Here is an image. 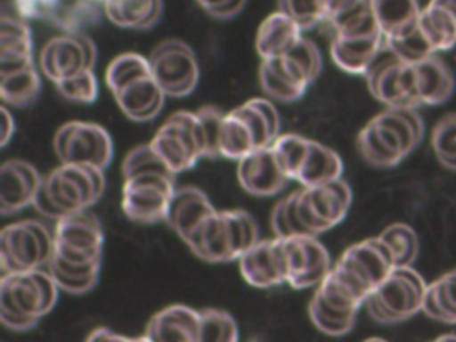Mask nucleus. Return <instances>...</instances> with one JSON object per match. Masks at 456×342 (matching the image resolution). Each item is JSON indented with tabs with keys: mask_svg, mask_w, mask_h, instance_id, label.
I'll return each instance as SVG.
<instances>
[{
	"mask_svg": "<svg viewBox=\"0 0 456 342\" xmlns=\"http://www.w3.org/2000/svg\"><path fill=\"white\" fill-rule=\"evenodd\" d=\"M424 123L417 109H387L358 134L356 148L365 162L394 167L422 141Z\"/></svg>",
	"mask_w": 456,
	"mask_h": 342,
	"instance_id": "nucleus-1",
	"label": "nucleus"
},
{
	"mask_svg": "<svg viewBox=\"0 0 456 342\" xmlns=\"http://www.w3.org/2000/svg\"><path fill=\"white\" fill-rule=\"evenodd\" d=\"M105 191L103 169L91 166L61 164L41 182L34 208L55 221L94 205Z\"/></svg>",
	"mask_w": 456,
	"mask_h": 342,
	"instance_id": "nucleus-2",
	"label": "nucleus"
},
{
	"mask_svg": "<svg viewBox=\"0 0 456 342\" xmlns=\"http://www.w3.org/2000/svg\"><path fill=\"white\" fill-rule=\"evenodd\" d=\"M59 287L43 269L2 274L0 322L14 331L34 328L57 303Z\"/></svg>",
	"mask_w": 456,
	"mask_h": 342,
	"instance_id": "nucleus-3",
	"label": "nucleus"
},
{
	"mask_svg": "<svg viewBox=\"0 0 456 342\" xmlns=\"http://www.w3.org/2000/svg\"><path fill=\"white\" fill-rule=\"evenodd\" d=\"M258 242V224L246 210H216L185 240L205 262L239 260Z\"/></svg>",
	"mask_w": 456,
	"mask_h": 342,
	"instance_id": "nucleus-4",
	"label": "nucleus"
},
{
	"mask_svg": "<svg viewBox=\"0 0 456 342\" xmlns=\"http://www.w3.org/2000/svg\"><path fill=\"white\" fill-rule=\"evenodd\" d=\"M428 283L411 267H395L365 299L367 312L381 324H395L422 310Z\"/></svg>",
	"mask_w": 456,
	"mask_h": 342,
	"instance_id": "nucleus-5",
	"label": "nucleus"
},
{
	"mask_svg": "<svg viewBox=\"0 0 456 342\" xmlns=\"http://www.w3.org/2000/svg\"><path fill=\"white\" fill-rule=\"evenodd\" d=\"M150 144L175 175L191 169L200 159L207 157V141L200 116L191 110L171 114Z\"/></svg>",
	"mask_w": 456,
	"mask_h": 342,
	"instance_id": "nucleus-6",
	"label": "nucleus"
},
{
	"mask_svg": "<svg viewBox=\"0 0 456 342\" xmlns=\"http://www.w3.org/2000/svg\"><path fill=\"white\" fill-rule=\"evenodd\" d=\"M53 255V237L48 228L34 219L7 224L0 233L2 274L43 269Z\"/></svg>",
	"mask_w": 456,
	"mask_h": 342,
	"instance_id": "nucleus-7",
	"label": "nucleus"
},
{
	"mask_svg": "<svg viewBox=\"0 0 456 342\" xmlns=\"http://www.w3.org/2000/svg\"><path fill=\"white\" fill-rule=\"evenodd\" d=\"M351 187L342 180L294 191V208L308 235H317L337 226L351 207Z\"/></svg>",
	"mask_w": 456,
	"mask_h": 342,
	"instance_id": "nucleus-8",
	"label": "nucleus"
},
{
	"mask_svg": "<svg viewBox=\"0 0 456 342\" xmlns=\"http://www.w3.org/2000/svg\"><path fill=\"white\" fill-rule=\"evenodd\" d=\"M363 77L370 94L390 109H417L420 105L415 91L413 64L401 61L387 43Z\"/></svg>",
	"mask_w": 456,
	"mask_h": 342,
	"instance_id": "nucleus-9",
	"label": "nucleus"
},
{
	"mask_svg": "<svg viewBox=\"0 0 456 342\" xmlns=\"http://www.w3.org/2000/svg\"><path fill=\"white\" fill-rule=\"evenodd\" d=\"M103 228L100 219L86 210L61 217L53 233V255L73 265L102 264Z\"/></svg>",
	"mask_w": 456,
	"mask_h": 342,
	"instance_id": "nucleus-10",
	"label": "nucleus"
},
{
	"mask_svg": "<svg viewBox=\"0 0 456 342\" xmlns=\"http://www.w3.org/2000/svg\"><path fill=\"white\" fill-rule=\"evenodd\" d=\"M53 150L61 164L91 166L105 169L114 153L112 139L109 132L87 121L64 123L53 137Z\"/></svg>",
	"mask_w": 456,
	"mask_h": 342,
	"instance_id": "nucleus-11",
	"label": "nucleus"
},
{
	"mask_svg": "<svg viewBox=\"0 0 456 342\" xmlns=\"http://www.w3.org/2000/svg\"><path fill=\"white\" fill-rule=\"evenodd\" d=\"M148 61L151 75L166 96L182 98L196 89L200 66L187 43L180 39H166L151 50Z\"/></svg>",
	"mask_w": 456,
	"mask_h": 342,
	"instance_id": "nucleus-12",
	"label": "nucleus"
},
{
	"mask_svg": "<svg viewBox=\"0 0 456 342\" xmlns=\"http://www.w3.org/2000/svg\"><path fill=\"white\" fill-rule=\"evenodd\" d=\"M175 189V176L151 173L125 178L121 191L123 214L141 224L166 221Z\"/></svg>",
	"mask_w": 456,
	"mask_h": 342,
	"instance_id": "nucleus-13",
	"label": "nucleus"
},
{
	"mask_svg": "<svg viewBox=\"0 0 456 342\" xmlns=\"http://www.w3.org/2000/svg\"><path fill=\"white\" fill-rule=\"evenodd\" d=\"M94 62V43L82 32L52 37L39 55V66L53 84L93 69Z\"/></svg>",
	"mask_w": 456,
	"mask_h": 342,
	"instance_id": "nucleus-14",
	"label": "nucleus"
},
{
	"mask_svg": "<svg viewBox=\"0 0 456 342\" xmlns=\"http://www.w3.org/2000/svg\"><path fill=\"white\" fill-rule=\"evenodd\" d=\"M242 278L258 289L276 287L289 281V253L285 239L258 240L239 258Z\"/></svg>",
	"mask_w": 456,
	"mask_h": 342,
	"instance_id": "nucleus-15",
	"label": "nucleus"
},
{
	"mask_svg": "<svg viewBox=\"0 0 456 342\" xmlns=\"http://www.w3.org/2000/svg\"><path fill=\"white\" fill-rule=\"evenodd\" d=\"M337 264L349 269L370 292L395 269L392 249L379 235L349 246Z\"/></svg>",
	"mask_w": 456,
	"mask_h": 342,
	"instance_id": "nucleus-16",
	"label": "nucleus"
},
{
	"mask_svg": "<svg viewBox=\"0 0 456 342\" xmlns=\"http://www.w3.org/2000/svg\"><path fill=\"white\" fill-rule=\"evenodd\" d=\"M289 253V285L292 289H308L319 285L331 271L328 249L315 235L285 239Z\"/></svg>",
	"mask_w": 456,
	"mask_h": 342,
	"instance_id": "nucleus-17",
	"label": "nucleus"
},
{
	"mask_svg": "<svg viewBox=\"0 0 456 342\" xmlns=\"http://www.w3.org/2000/svg\"><path fill=\"white\" fill-rule=\"evenodd\" d=\"M237 178L240 187L253 196H274L289 182L271 146L260 148L239 160Z\"/></svg>",
	"mask_w": 456,
	"mask_h": 342,
	"instance_id": "nucleus-18",
	"label": "nucleus"
},
{
	"mask_svg": "<svg viewBox=\"0 0 456 342\" xmlns=\"http://www.w3.org/2000/svg\"><path fill=\"white\" fill-rule=\"evenodd\" d=\"M41 182L43 178L32 164L20 159L4 162L0 167V212L9 216L32 205Z\"/></svg>",
	"mask_w": 456,
	"mask_h": 342,
	"instance_id": "nucleus-19",
	"label": "nucleus"
},
{
	"mask_svg": "<svg viewBox=\"0 0 456 342\" xmlns=\"http://www.w3.org/2000/svg\"><path fill=\"white\" fill-rule=\"evenodd\" d=\"M214 212V205L201 189L185 185L175 189L166 221L185 242L191 237V233Z\"/></svg>",
	"mask_w": 456,
	"mask_h": 342,
	"instance_id": "nucleus-20",
	"label": "nucleus"
},
{
	"mask_svg": "<svg viewBox=\"0 0 456 342\" xmlns=\"http://www.w3.org/2000/svg\"><path fill=\"white\" fill-rule=\"evenodd\" d=\"M144 335L151 342H198L200 312L185 305H171L157 312Z\"/></svg>",
	"mask_w": 456,
	"mask_h": 342,
	"instance_id": "nucleus-21",
	"label": "nucleus"
},
{
	"mask_svg": "<svg viewBox=\"0 0 456 342\" xmlns=\"http://www.w3.org/2000/svg\"><path fill=\"white\" fill-rule=\"evenodd\" d=\"M114 100L128 119L150 121L162 110L166 93L160 89L153 75H146L116 91Z\"/></svg>",
	"mask_w": 456,
	"mask_h": 342,
	"instance_id": "nucleus-22",
	"label": "nucleus"
},
{
	"mask_svg": "<svg viewBox=\"0 0 456 342\" xmlns=\"http://www.w3.org/2000/svg\"><path fill=\"white\" fill-rule=\"evenodd\" d=\"M32 34L27 23L4 14L0 21V75L32 68Z\"/></svg>",
	"mask_w": 456,
	"mask_h": 342,
	"instance_id": "nucleus-23",
	"label": "nucleus"
},
{
	"mask_svg": "<svg viewBox=\"0 0 456 342\" xmlns=\"http://www.w3.org/2000/svg\"><path fill=\"white\" fill-rule=\"evenodd\" d=\"M413 71L420 105H440L451 98L454 91V75L438 53L420 62H413Z\"/></svg>",
	"mask_w": 456,
	"mask_h": 342,
	"instance_id": "nucleus-24",
	"label": "nucleus"
},
{
	"mask_svg": "<svg viewBox=\"0 0 456 342\" xmlns=\"http://www.w3.org/2000/svg\"><path fill=\"white\" fill-rule=\"evenodd\" d=\"M299 39V25L285 12L276 11L260 23L256 30L255 46L262 59H273L285 55Z\"/></svg>",
	"mask_w": 456,
	"mask_h": 342,
	"instance_id": "nucleus-25",
	"label": "nucleus"
},
{
	"mask_svg": "<svg viewBox=\"0 0 456 342\" xmlns=\"http://www.w3.org/2000/svg\"><path fill=\"white\" fill-rule=\"evenodd\" d=\"M385 45V36H367V37H333L331 41V59L335 64L353 75H365L372 59Z\"/></svg>",
	"mask_w": 456,
	"mask_h": 342,
	"instance_id": "nucleus-26",
	"label": "nucleus"
},
{
	"mask_svg": "<svg viewBox=\"0 0 456 342\" xmlns=\"http://www.w3.org/2000/svg\"><path fill=\"white\" fill-rule=\"evenodd\" d=\"M260 150L256 134L242 110L235 107L224 114L219 134V157L240 160L251 151Z\"/></svg>",
	"mask_w": 456,
	"mask_h": 342,
	"instance_id": "nucleus-27",
	"label": "nucleus"
},
{
	"mask_svg": "<svg viewBox=\"0 0 456 342\" xmlns=\"http://www.w3.org/2000/svg\"><path fill=\"white\" fill-rule=\"evenodd\" d=\"M107 18L121 28L146 30L162 16V0H105Z\"/></svg>",
	"mask_w": 456,
	"mask_h": 342,
	"instance_id": "nucleus-28",
	"label": "nucleus"
},
{
	"mask_svg": "<svg viewBox=\"0 0 456 342\" xmlns=\"http://www.w3.org/2000/svg\"><path fill=\"white\" fill-rule=\"evenodd\" d=\"M342 169L344 166L337 151L317 141H312L296 182H299L303 187L328 183L342 178Z\"/></svg>",
	"mask_w": 456,
	"mask_h": 342,
	"instance_id": "nucleus-29",
	"label": "nucleus"
},
{
	"mask_svg": "<svg viewBox=\"0 0 456 342\" xmlns=\"http://www.w3.org/2000/svg\"><path fill=\"white\" fill-rule=\"evenodd\" d=\"M419 27L436 53L456 45V23L451 12L436 0H431L420 9Z\"/></svg>",
	"mask_w": 456,
	"mask_h": 342,
	"instance_id": "nucleus-30",
	"label": "nucleus"
},
{
	"mask_svg": "<svg viewBox=\"0 0 456 342\" xmlns=\"http://www.w3.org/2000/svg\"><path fill=\"white\" fill-rule=\"evenodd\" d=\"M422 312L435 321L456 324V269L428 285Z\"/></svg>",
	"mask_w": 456,
	"mask_h": 342,
	"instance_id": "nucleus-31",
	"label": "nucleus"
},
{
	"mask_svg": "<svg viewBox=\"0 0 456 342\" xmlns=\"http://www.w3.org/2000/svg\"><path fill=\"white\" fill-rule=\"evenodd\" d=\"M283 69L301 86H310L322 69V57L319 48L310 41L301 37L285 55L280 57Z\"/></svg>",
	"mask_w": 456,
	"mask_h": 342,
	"instance_id": "nucleus-32",
	"label": "nucleus"
},
{
	"mask_svg": "<svg viewBox=\"0 0 456 342\" xmlns=\"http://www.w3.org/2000/svg\"><path fill=\"white\" fill-rule=\"evenodd\" d=\"M370 5L385 37L410 28L420 14L417 0H370Z\"/></svg>",
	"mask_w": 456,
	"mask_h": 342,
	"instance_id": "nucleus-33",
	"label": "nucleus"
},
{
	"mask_svg": "<svg viewBox=\"0 0 456 342\" xmlns=\"http://www.w3.org/2000/svg\"><path fill=\"white\" fill-rule=\"evenodd\" d=\"M258 80L262 89L265 91L267 96L280 100V102H294L299 100L306 86L297 84L281 66L280 57L273 59H262L260 71H258Z\"/></svg>",
	"mask_w": 456,
	"mask_h": 342,
	"instance_id": "nucleus-34",
	"label": "nucleus"
},
{
	"mask_svg": "<svg viewBox=\"0 0 456 342\" xmlns=\"http://www.w3.org/2000/svg\"><path fill=\"white\" fill-rule=\"evenodd\" d=\"M41 91V78L36 68H27L18 73L0 75V98L12 107L30 105Z\"/></svg>",
	"mask_w": 456,
	"mask_h": 342,
	"instance_id": "nucleus-35",
	"label": "nucleus"
},
{
	"mask_svg": "<svg viewBox=\"0 0 456 342\" xmlns=\"http://www.w3.org/2000/svg\"><path fill=\"white\" fill-rule=\"evenodd\" d=\"M310 144H312V139H306L297 134L278 135V139L271 144V150L289 180L297 178L301 166L308 155Z\"/></svg>",
	"mask_w": 456,
	"mask_h": 342,
	"instance_id": "nucleus-36",
	"label": "nucleus"
},
{
	"mask_svg": "<svg viewBox=\"0 0 456 342\" xmlns=\"http://www.w3.org/2000/svg\"><path fill=\"white\" fill-rule=\"evenodd\" d=\"M146 75H151L150 61L139 53L126 52L110 61V64L107 66V71H105V82H107L110 93L114 94L126 84H130L141 77H146Z\"/></svg>",
	"mask_w": 456,
	"mask_h": 342,
	"instance_id": "nucleus-37",
	"label": "nucleus"
},
{
	"mask_svg": "<svg viewBox=\"0 0 456 342\" xmlns=\"http://www.w3.org/2000/svg\"><path fill=\"white\" fill-rule=\"evenodd\" d=\"M385 43L401 61L410 62V64L420 62L436 53L431 48V45L428 43L426 36L422 34L420 27H419V20L410 28H406L399 34H394L390 37H385Z\"/></svg>",
	"mask_w": 456,
	"mask_h": 342,
	"instance_id": "nucleus-38",
	"label": "nucleus"
},
{
	"mask_svg": "<svg viewBox=\"0 0 456 342\" xmlns=\"http://www.w3.org/2000/svg\"><path fill=\"white\" fill-rule=\"evenodd\" d=\"M356 314L358 312H338L328 306L317 294H314L308 305V315L315 328L331 337H340L351 331L356 322Z\"/></svg>",
	"mask_w": 456,
	"mask_h": 342,
	"instance_id": "nucleus-39",
	"label": "nucleus"
},
{
	"mask_svg": "<svg viewBox=\"0 0 456 342\" xmlns=\"http://www.w3.org/2000/svg\"><path fill=\"white\" fill-rule=\"evenodd\" d=\"M379 237L388 244L392 249L395 267L411 265L419 255V237L410 224L394 223L387 226Z\"/></svg>",
	"mask_w": 456,
	"mask_h": 342,
	"instance_id": "nucleus-40",
	"label": "nucleus"
},
{
	"mask_svg": "<svg viewBox=\"0 0 456 342\" xmlns=\"http://www.w3.org/2000/svg\"><path fill=\"white\" fill-rule=\"evenodd\" d=\"M198 342H239V328L235 319L224 310H201Z\"/></svg>",
	"mask_w": 456,
	"mask_h": 342,
	"instance_id": "nucleus-41",
	"label": "nucleus"
},
{
	"mask_svg": "<svg viewBox=\"0 0 456 342\" xmlns=\"http://www.w3.org/2000/svg\"><path fill=\"white\" fill-rule=\"evenodd\" d=\"M121 171H123V178L151 175V173L175 176V173L166 166V162L159 157V153L153 150V146L150 142L132 148L126 153V157L123 159Z\"/></svg>",
	"mask_w": 456,
	"mask_h": 342,
	"instance_id": "nucleus-42",
	"label": "nucleus"
},
{
	"mask_svg": "<svg viewBox=\"0 0 456 342\" xmlns=\"http://www.w3.org/2000/svg\"><path fill=\"white\" fill-rule=\"evenodd\" d=\"M431 146L438 160L456 171V112L436 121L431 132Z\"/></svg>",
	"mask_w": 456,
	"mask_h": 342,
	"instance_id": "nucleus-43",
	"label": "nucleus"
},
{
	"mask_svg": "<svg viewBox=\"0 0 456 342\" xmlns=\"http://www.w3.org/2000/svg\"><path fill=\"white\" fill-rule=\"evenodd\" d=\"M280 11L292 18L301 30L314 28L326 21L328 5L326 0H280Z\"/></svg>",
	"mask_w": 456,
	"mask_h": 342,
	"instance_id": "nucleus-44",
	"label": "nucleus"
},
{
	"mask_svg": "<svg viewBox=\"0 0 456 342\" xmlns=\"http://www.w3.org/2000/svg\"><path fill=\"white\" fill-rule=\"evenodd\" d=\"M271 228H273L274 235L280 239H294V237L308 235L296 216L294 192H290L287 198L280 200L274 205V208L271 212Z\"/></svg>",
	"mask_w": 456,
	"mask_h": 342,
	"instance_id": "nucleus-45",
	"label": "nucleus"
},
{
	"mask_svg": "<svg viewBox=\"0 0 456 342\" xmlns=\"http://www.w3.org/2000/svg\"><path fill=\"white\" fill-rule=\"evenodd\" d=\"M55 89L62 98L77 103H93L98 96V82L93 69L55 82Z\"/></svg>",
	"mask_w": 456,
	"mask_h": 342,
	"instance_id": "nucleus-46",
	"label": "nucleus"
},
{
	"mask_svg": "<svg viewBox=\"0 0 456 342\" xmlns=\"http://www.w3.org/2000/svg\"><path fill=\"white\" fill-rule=\"evenodd\" d=\"M196 112L200 116L205 141H207V157L210 159L219 157V134H221V125L226 112H223L219 107H214V105H205Z\"/></svg>",
	"mask_w": 456,
	"mask_h": 342,
	"instance_id": "nucleus-47",
	"label": "nucleus"
},
{
	"mask_svg": "<svg viewBox=\"0 0 456 342\" xmlns=\"http://www.w3.org/2000/svg\"><path fill=\"white\" fill-rule=\"evenodd\" d=\"M48 273L52 274V278L55 280L57 287L69 292V294H84L89 292L98 278H100V271H93V273H68L62 271L55 265H48Z\"/></svg>",
	"mask_w": 456,
	"mask_h": 342,
	"instance_id": "nucleus-48",
	"label": "nucleus"
},
{
	"mask_svg": "<svg viewBox=\"0 0 456 342\" xmlns=\"http://www.w3.org/2000/svg\"><path fill=\"white\" fill-rule=\"evenodd\" d=\"M68 4L64 0H14V7L23 18L52 20L53 23Z\"/></svg>",
	"mask_w": 456,
	"mask_h": 342,
	"instance_id": "nucleus-49",
	"label": "nucleus"
},
{
	"mask_svg": "<svg viewBox=\"0 0 456 342\" xmlns=\"http://www.w3.org/2000/svg\"><path fill=\"white\" fill-rule=\"evenodd\" d=\"M248 0H230L228 4H224L223 7L208 12L212 18H217V20H228V18H233L235 14H239L244 5H246Z\"/></svg>",
	"mask_w": 456,
	"mask_h": 342,
	"instance_id": "nucleus-50",
	"label": "nucleus"
},
{
	"mask_svg": "<svg viewBox=\"0 0 456 342\" xmlns=\"http://www.w3.org/2000/svg\"><path fill=\"white\" fill-rule=\"evenodd\" d=\"M128 337L110 331L109 328H96L89 333L86 342H126Z\"/></svg>",
	"mask_w": 456,
	"mask_h": 342,
	"instance_id": "nucleus-51",
	"label": "nucleus"
},
{
	"mask_svg": "<svg viewBox=\"0 0 456 342\" xmlns=\"http://www.w3.org/2000/svg\"><path fill=\"white\" fill-rule=\"evenodd\" d=\"M0 119H2V142L0 144L5 146L14 134V119L5 107L0 109Z\"/></svg>",
	"mask_w": 456,
	"mask_h": 342,
	"instance_id": "nucleus-52",
	"label": "nucleus"
},
{
	"mask_svg": "<svg viewBox=\"0 0 456 342\" xmlns=\"http://www.w3.org/2000/svg\"><path fill=\"white\" fill-rule=\"evenodd\" d=\"M436 2H440L451 12V16H452V20L456 23V0H436Z\"/></svg>",
	"mask_w": 456,
	"mask_h": 342,
	"instance_id": "nucleus-53",
	"label": "nucleus"
},
{
	"mask_svg": "<svg viewBox=\"0 0 456 342\" xmlns=\"http://www.w3.org/2000/svg\"><path fill=\"white\" fill-rule=\"evenodd\" d=\"M433 342H456V335H454V333H447V335L438 337V338L433 340Z\"/></svg>",
	"mask_w": 456,
	"mask_h": 342,
	"instance_id": "nucleus-54",
	"label": "nucleus"
},
{
	"mask_svg": "<svg viewBox=\"0 0 456 342\" xmlns=\"http://www.w3.org/2000/svg\"><path fill=\"white\" fill-rule=\"evenodd\" d=\"M126 342H151V340L146 335H142V337H128Z\"/></svg>",
	"mask_w": 456,
	"mask_h": 342,
	"instance_id": "nucleus-55",
	"label": "nucleus"
},
{
	"mask_svg": "<svg viewBox=\"0 0 456 342\" xmlns=\"http://www.w3.org/2000/svg\"><path fill=\"white\" fill-rule=\"evenodd\" d=\"M363 342H388V340L379 338V337H370V338H367V340H363Z\"/></svg>",
	"mask_w": 456,
	"mask_h": 342,
	"instance_id": "nucleus-56",
	"label": "nucleus"
},
{
	"mask_svg": "<svg viewBox=\"0 0 456 342\" xmlns=\"http://www.w3.org/2000/svg\"><path fill=\"white\" fill-rule=\"evenodd\" d=\"M86 2H93V4H100V2H102V4H103L105 0H86Z\"/></svg>",
	"mask_w": 456,
	"mask_h": 342,
	"instance_id": "nucleus-57",
	"label": "nucleus"
}]
</instances>
